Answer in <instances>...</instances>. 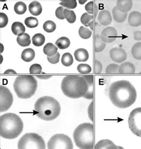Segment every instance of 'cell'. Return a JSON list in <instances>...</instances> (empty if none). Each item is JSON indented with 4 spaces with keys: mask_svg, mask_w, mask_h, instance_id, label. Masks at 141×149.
<instances>
[{
    "mask_svg": "<svg viewBox=\"0 0 141 149\" xmlns=\"http://www.w3.org/2000/svg\"><path fill=\"white\" fill-rule=\"evenodd\" d=\"M108 96L116 107L126 109L135 102L137 92L131 82L122 80L114 81L111 84Z\"/></svg>",
    "mask_w": 141,
    "mask_h": 149,
    "instance_id": "1",
    "label": "cell"
},
{
    "mask_svg": "<svg viewBox=\"0 0 141 149\" xmlns=\"http://www.w3.org/2000/svg\"><path fill=\"white\" fill-rule=\"evenodd\" d=\"M63 93L68 98L78 99L83 98L88 91V83L83 76L67 75L65 76L61 84Z\"/></svg>",
    "mask_w": 141,
    "mask_h": 149,
    "instance_id": "2",
    "label": "cell"
},
{
    "mask_svg": "<svg viewBox=\"0 0 141 149\" xmlns=\"http://www.w3.org/2000/svg\"><path fill=\"white\" fill-rule=\"evenodd\" d=\"M23 130V122L20 117L12 113L0 117V135L8 140L15 139Z\"/></svg>",
    "mask_w": 141,
    "mask_h": 149,
    "instance_id": "3",
    "label": "cell"
},
{
    "mask_svg": "<svg viewBox=\"0 0 141 149\" xmlns=\"http://www.w3.org/2000/svg\"><path fill=\"white\" fill-rule=\"evenodd\" d=\"M36 116L43 120L51 121L57 118L61 112L58 101L49 96L39 98L34 106Z\"/></svg>",
    "mask_w": 141,
    "mask_h": 149,
    "instance_id": "4",
    "label": "cell"
},
{
    "mask_svg": "<svg viewBox=\"0 0 141 149\" xmlns=\"http://www.w3.org/2000/svg\"><path fill=\"white\" fill-rule=\"evenodd\" d=\"M38 87L35 77L32 75H20L16 77L13 88L17 97L21 99H29L33 97Z\"/></svg>",
    "mask_w": 141,
    "mask_h": 149,
    "instance_id": "5",
    "label": "cell"
},
{
    "mask_svg": "<svg viewBox=\"0 0 141 149\" xmlns=\"http://www.w3.org/2000/svg\"><path fill=\"white\" fill-rule=\"evenodd\" d=\"M94 130V125L92 123H83L79 125L73 132V139L76 146L83 149L93 148Z\"/></svg>",
    "mask_w": 141,
    "mask_h": 149,
    "instance_id": "6",
    "label": "cell"
},
{
    "mask_svg": "<svg viewBox=\"0 0 141 149\" xmlns=\"http://www.w3.org/2000/svg\"><path fill=\"white\" fill-rule=\"evenodd\" d=\"M19 149H45L43 138L36 133H27L21 137L17 144Z\"/></svg>",
    "mask_w": 141,
    "mask_h": 149,
    "instance_id": "7",
    "label": "cell"
},
{
    "mask_svg": "<svg viewBox=\"0 0 141 149\" xmlns=\"http://www.w3.org/2000/svg\"><path fill=\"white\" fill-rule=\"evenodd\" d=\"M48 149H73L71 138L65 134H57L53 135L47 144Z\"/></svg>",
    "mask_w": 141,
    "mask_h": 149,
    "instance_id": "8",
    "label": "cell"
},
{
    "mask_svg": "<svg viewBox=\"0 0 141 149\" xmlns=\"http://www.w3.org/2000/svg\"><path fill=\"white\" fill-rule=\"evenodd\" d=\"M128 125L134 135L141 137V107L136 108L131 112L128 118Z\"/></svg>",
    "mask_w": 141,
    "mask_h": 149,
    "instance_id": "9",
    "label": "cell"
},
{
    "mask_svg": "<svg viewBox=\"0 0 141 149\" xmlns=\"http://www.w3.org/2000/svg\"><path fill=\"white\" fill-rule=\"evenodd\" d=\"M13 102V96L10 89L4 86H0V112L10 109Z\"/></svg>",
    "mask_w": 141,
    "mask_h": 149,
    "instance_id": "10",
    "label": "cell"
},
{
    "mask_svg": "<svg viewBox=\"0 0 141 149\" xmlns=\"http://www.w3.org/2000/svg\"><path fill=\"white\" fill-rule=\"evenodd\" d=\"M118 36L117 31L113 26H108L104 29L101 33V38L105 43H110L114 41Z\"/></svg>",
    "mask_w": 141,
    "mask_h": 149,
    "instance_id": "11",
    "label": "cell"
},
{
    "mask_svg": "<svg viewBox=\"0 0 141 149\" xmlns=\"http://www.w3.org/2000/svg\"><path fill=\"white\" fill-rule=\"evenodd\" d=\"M111 59L116 63H122L126 61L127 57L125 50L120 47H114L110 51Z\"/></svg>",
    "mask_w": 141,
    "mask_h": 149,
    "instance_id": "12",
    "label": "cell"
},
{
    "mask_svg": "<svg viewBox=\"0 0 141 149\" xmlns=\"http://www.w3.org/2000/svg\"><path fill=\"white\" fill-rule=\"evenodd\" d=\"M98 20L100 24L102 26H108L112 22V16L109 11L103 10L99 13L98 16Z\"/></svg>",
    "mask_w": 141,
    "mask_h": 149,
    "instance_id": "13",
    "label": "cell"
},
{
    "mask_svg": "<svg viewBox=\"0 0 141 149\" xmlns=\"http://www.w3.org/2000/svg\"><path fill=\"white\" fill-rule=\"evenodd\" d=\"M88 83V91L83 97L87 100H92L94 98V76L92 75H83Z\"/></svg>",
    "mask_w": 141,
    "mask_h": 149,
    "instance_id": "14",
    "label": "cell"
},
{
    "mask_svg": "<svg viewBox=\"0 0 141 149\" xmlns=\"http://www.w3.org/2000/svg\"><path fill=\"white\" fill-rule=\"evenodd\" d=\"M129 24L133 27H138L141 25V13L138 11H133L130 13L128 16Z\"/></svg>",
    "mask_w": 141,
    "mask_h": 149,
    "instance_id": "15",
    "label": "cell"
},
{
    "mask_svg": "<svg viewBox=\"0 0 141 149\" xmlns=\"http://www.w3.org/2000/svg\"><path fill=\"white\" fill-rule=\"evenodd\" d=\"M136 68L132 63L126 62L119 66L118 72L121 74H133L135 72Z\"/></svg>",
    "mask_w": 141,
    "mask_h": 149,
    "instance_id": "16",
    "label": "cell"
},
{
    "mask_svg": "<svg viewBox=\"0 0 141 149\" xmlns=\"http://www.w3.org/2000/svg\"><path fill=\"white\" fill-rule=\"evenodd\" d=\"M116 7L119 11L122 13H127L133 7V1L131 0H119L117 1Z\"/></svg>",
    "mask_w": 141,
    "mask_h": 149,
    "instance_id": "17",
    "label": "cell"
},
{
    "mask_svg": "<svg viewBox=\"0 0 141 149\" xmlns=\"http://www.w3.org/2000/svg\"><path fill=\"white\" fill-rule=\"evenodd\" d=\"M74 56L76 60L79 62H86L89 58L88 52L83 48H80L76 50L74 53Z\"/></svg>",
    "mask_w": 141,
    "mask_h": 149,
    "instance_id": "18",
    "label": "cell"
},
{
    "mask_svg": "<svg viewBox=\"0 0 141 149\" xmlns=\"http://www.w3.org/2000/svg\"><path fill=\"white\" fill-rule=\"evenodd\" d=\"M95 149H108V148H117V146L111 140L105 139L101 140L100 141L98 142L95 146Z\"/></svg>",
    "mask_w": 141,
    "mask_h": 149,
    "instance_id": "19",
    "label": "cell"
},
{
    "mask_svg": "<svg viewBox=\"0 0 141 149\" xmlns=\"http://www.w3.org/2000/svg\"><path fill=\"white\" fill-rule=\"evenodd\" d=\"M112 14L114 20L118 23H122L124 22L127 16V13H124L119 11L116 6L113 8Z\"/></svg>",
    "mask_w": 141,
    "mask_h": 149,
    "instance_id": "20",
    "label": "cell"
},
{
    "mask_svg": "<svg viewBox=\"0 0 141 149\" xmlns=\"http://www.w3.org/2000/svg\"><path fill=\"white\" fill-rule=\"evenodd\" d=\"M30 13L34 16H39L42 12V7L38 1H32L29 6Z\"/></svg>",
    "mask_w": 141,
    "mask_h": 149,
    "instance_id": "21",
    "label": "cell"
},
{
    "mask_svg": "<svg viewBox=\"0 0 141 149\" xmlns=\"http://www.w3.org/2000/svg\"><path fill=\"white\" fill-rule=\"evenodd\" d=\"M43 52L47 56L52 57L58 53V47L51 42H48L43 49Z\"/></svg>",
    "mask_w": 141,
    "mask_h": 149,
    "instance_id": "22",
    "label": "cell"
},
{
    "mask_svg": "<svg viewBox=\"0 0 141 149\" xmlns=\"http://www.w3.org/2000/svg\"><path fill=\"white\" fill-rule=\"evenodd\" d=\"M12 31L14 35L19 37L25 34L26 29L22 23L15 22L12 25Z\"/></svg>",
    "mask_w": 141,
    "mask_h": 149,
    "instance_id": "23",
    "label": "cell"
},
{
    "mask_svg": "<svg viewBox=\"0 0 141 149\" xmlns=\"http://www.w3.org/2000/svg\"><path fill=\"white\" fill-rule=\"evenodd\" d=\"M35 56V52L31 48L25 49L21 55V58L25 62H29L34 59Z\"/></svg>",
    "mask_w": 141,
    "mask_h": 149,
    "instance_id": "24",
    "label": "cell"
},
{
    "mask_svg": "<svg viewBox=\"0 0 141 149\" xmlns=\"http://www.w3.org/2000/svg\"><path fill=\"white\" fill-rule=\"evenodd\" d=\"M98 6L94 1H90L85 6V10L87 13L89 15H94L95 16L98 15Z\"/></svg>",
    "mask_w": 141,
    "mask_h": 149,
    "instance_id": "25",
    "label": "cell"
},
{
    "mask_svg": "<svg viewBox=\"0 0 141 149\" xmlns=\"http://www.w3.org/2000/svg\"><path fill=\"white\" fill-rule=\"evenodd\" d=\"M17 42L20 46L22 47L28 46L31 43L30 37L28 34L25 33L22 36L17 37Z\"/></svg>",
    "mask_w": 141,
    "mask_h": 149,
    "instance_id": "26",
    "label": "cell"
},
{
    "mask_svg": "<svg viewBox=\"0 0 141 149\" xmlns=\"http://www.w3.org/2000/svg\"><path fill=\"white\" fill-rule=\"evenodd\" d=\"M56 45L60 49H66L70 46V41L67 37H62L56 41Z\"/></svg>",
    "mask_w": 141,
    "mask_h": 149,
    "instance_id": "27",
    "label": "cell"
},
{
    "mask_svg": "<svg viewBox=\"0 0 141 149\" xmlns=\"http://www.w3.org/2000/svg\"><path fill=\"white\" fill-rule=\"evenodd\" d=\"M106 43L102 41L101 36L96 35L95 37V51L96 52H101L104 50Z\"/></svg>",
    "mask_w": 141,
    "mask_h": 149,
    "instance_id": "28",
    "label": "cell"
},
{
    "mask_svg": "<svg viewBox=\"0 0 141 149\" xmlns=\"http://www.w3.org/2000/svg\"><path fill=\"white\" fill-rule=\"evenodd\" d=\"M45 41V36L41 33H38L35 34L32 38V43H33L34 46L37 47L41 46L42 45H44Z\"/></svg>",
    "mask_w": 141,
    "mask_h": 149,
    "instance_id": "29",
    "label": "cell"
},
{
    "mask_svg": "<svg viewBox=\"0 0 141 149\" xmlns=\"http://www.w3.org/2000/svg\"><path fill=\"white\" fill-rule=\"evenodd\" d=\"M131 53L135 59L141 60V42H138L133 46Z\"/></svg>",
    "mask_w": 141,
    "mask_h": 149,
    "instance_id": "30",
    "label": "cell"
},
{
    "mask_svg": "<svg viewBox=\"0 0 141 149\" xmlns=\"http://www.w3.org/2000/svg\"><path fill=\"white\" fill-rule=\"evenodd\" d=\"M64 16L70 24H73L76 20V16L73 10L65 8L64 10Z\"/></svg>",
    "mask_w": 141,
    "mask_h": 149,
    "instance_id": "31",
    "label": "cell"
},
{
    "mask_svg": "<svg viewBox=\"0 0 141 149\" xmlns=\"http://www.w3.org/2000/svg\"><path fill=\"white\" fill-rule=\"evenodd\" d=\"M61 63L65 67H70L73 63V58L72 55L69 52L65 53L62 56Z\"/></svg>",
    "mask_w": 141,
    "mask_h": 149,
    "instance_id": "32",
    "label": "cell"
},
{
    "mask_svg": "<svg viewBox=\"0 0 141 149\" xmlns=\"http://www.w3.org/2000/svg\"><path fill=\"white\" fill-rule=\"evenodd\" d=\"M14 10L17 15H23L27 10L26 5L23 2L19 1L15 4L14 6Z\"/></svg>",
    "mask_w": 141,
    "mask_h": 149,
    "instance_id": "33",
    "label": "cell"
},
{
    "mask_svg": "<svg viewBox=\"0 0 141 149\" xmlns=\"http://www.w3.org/2000/svg\"><path fill=\"white\" fill-rule=\"evenodd\" d=\"M92 34V32L89 29L84 27L83 26H82L79 28V36L84 39V40H87L89 39Z\"/></svg>",
    "mask_w": 141,
    "mask_h": 149,
    "instance_id": "34",
    "label": "cell"
},
{
    "mask_svg": "<svg viewBox=\"0 0 141 149\" xmlns=\"http://www.w3.org/2000/svg\"><path fill=\"white\" fill-rule=\"evenodd\" d=\"M25 24L29 28H34L38 26L39 22L36 17H28L25 20Z\"/></svg>",
    "mask_w": 141,
    "mask_h": 149,
    "instance_id": "35",
    "label": "cell"
},
{
    "mask_svg": "<svg viewBox=\"0 0 141 149\" xmlns=\"http://www.w3.org/2000/svg\"><path fill=\"white\" fill-rule=\"evenodd\" d=\"M43 28L47 33H51L54 32L56 29V24L53 21L47 20L43 25Z\"/></svg>",
    "mask_w": 141,
    "mask_h": 149,
    "instance_id": "36",
    "label": "cell"
},
{
    "mask_svg": "<svg viewBox=\"0 0 141 149\" xmlns=\"http://www.w3.org/2000/svg\"><path fill=\"white\" fill-rule=\"evenodd\" d=\"M77 70L79 72L84 74V75L88 74L92 71L91 67L86 63H80L78 66Z\"/></svg>",
    "mask_w": 141,
    "mask_h": 149,
    "instance_id": "37",
    "label": "cell"
},
{
    "mask_svg": "<svg viewBox=\"0 0 141 149\" xmlns=\"http://www.w3.org/2000/svg\"><path fill=\"white\" fill-rule=\"evenodd\" d=\"M119 65L116 63H110L105 69V72L108 74H117L119 73L118 72Z\"/></svg>",
    "mask_w": 141,
    "mask_h": 149,
    "instance_id": "38",
    "label": "cell"
},
{
    "mask_svg": "<svg viewBox=\"0 0 141 149\" xmlns=\"http://www.w3.org/2000/svg\"><path fill=\"white\" fill-rule=\"evenodd\" d=\"M62 7H64L69 9H74L77 7V2L76 0H68V1H62L60 3Z\"/></svg>",
    "mask_w": 141,
    "mask_h": 149,
    "instance_id": "39",
    "label": "cell"
},
{
    "mask_svg": "<svg viewBox=\"0 0 141 149\" xmlns=\"http://www.w3.org/2000/svg\"><path fill=\"white\" fill-rule=\"evenodd\" d=\"M92 19V15H91L88 13H84L80 17V22L83 25H84V26H88L89 24L91 22Z\"/></svg>",
    "mask_w": 141,
    "mask_h": 149,
    "instance_id": "40",
    "label": "cell"
},
{
    "mask_svg": "<svg viewBox=\"0 0 141 149\" xmlns=\"http://www.w3.org/2000/svg\"><path fill=\"white\" fill-rule=\"evenodd\" d=\"M29 72L31 74L39 75L42 72V67L38 63H34V64L30 66L29 68Z\"/></svg>",
    "mask_w": 141,
    "mask_h": 149,
    "instance_id": "41",
    "label": "cell"
},
{
    "mask_svg": "<svg viewBox=\"0 0 141 149\" xmlns=\"http://www.w3.org/2000/svg\"><path fill=\"white\" fill-rule=\"evenodd\" d=\"M8 22V18L4 13H0V28H3L7 26Z\"/></svg>",
    "mask_w": 141,
    "mask_h": 149,
    "instance_id": "42",
    "label": "cell"
},
{
    "mask_svg": "<svg viewBox=\"0 0 141 149\" xmlns=\"http://www.w3.org/2000/svg\"><path fill=\"white\" fill-rule=\"evenodd\" d=\"M64 8L62 6H60L59 7H58L56 10V17L60 19V20H63L64 19Z\"/></svg>",
    "mask_w": 141,
    "mask_h": 149,
    "instance_id": "43",
    "label": "cell"
},
{
    "mask_svg": "<svg viewBox=\"0 0 141 149\" xmlns=\"http://www.w3.org/2000/svg\"><path fill=\"white\" fill-rule=\"evenodd\" d=\"M60 58V55L58 52L55 56H54L52 57L47 56V59L49 61V62L52 63V64H56V63H57L59 62Z\"/></svg>",
    "mask_w": 141,
    "mask_h": 149,
    "instance_id": "44",
    "label": "cell"
},
{
    "mask_svg": "<svg viewBox=\"0 0 141 149\" xmlns=\"http://www.w3.org/2000/svg\"><path fill=\"white\" fill-rule=\"evenodd\" d=\"M102 70V65L101 62L98 60L95 61V72L96 74H100Z\"/></svg>",
    "mask_w": 141,
    "mask_h": 149,
    "instance_id": "45",
    "label": "cell"
},
{
    "mask_svg": "<svg viewBox=\"0 0 141 149\" xmlns=\"http://www.w3.org/2000/svg\"><path fill=\"white\" fill-rule=\"evenodd\" d=\"M93 105L94 102H91V104H89L88 109V117L90 119V120L93 122L94 121V113H93Z\"/></svg>",
    "mask_w": 141,
    "mask_h": 149,
    "instance_id": "46",
    "label": "cell"
},
{
    "mask_svg": "<svg viewBox=\"0 0 141 149\" xmlns=\"http://www.w3.org/2000/svg\"><path fill=\"white\" fill-rule=\"evenodd\" d=\"M51 77H52V75H50V74H45V73H42V74H41V75L36 76V77L42 80H47L50 79Z\"/></svg>",
    "mask_w": 141,
    "mask_h": 149,
    "instance_id": "47",
    "label": "cell"
},
{
    "mask_svg": "<svg viewBox=\"0 0 141 149\" xmlns=\"http://www.w3.org/2000/svg\"><path fill=\"white\" fill-rule=\"evenodd\" d=\"M134 39L136 41L141 40V31H136L133 34Z\"/></svg>",
    "mask_w": 141,
    "mask_h": 149,
    "instance_id": "48",
    "label": "cell"
},
{
    "mask_svg": "<svg viewBox=\"0 0 141 149\" xmlns=\"http://www.w3.org/2000/svg\"><path fill=\"white\" fill-rule=\"evenodd\" d=\"M4 74H16L17 72H16L14 70H13L9 69V70H6V71L4 72Z\"/></svg>",
    "mask_w": 141,
    "mask_h": 149,
    "instance_id": "49",
    "label": "cell"
},
{
    "mask_svg": "<svg viewBox=\"0 0 141 149\" xmlns=\"http://www.w3.org/2000/svg\"><path fill=\"white\" fill-rule=\"evenodd\" d=\"M93 25H94V22H93V21H91V22L89 24L88 26H89L90 28H91L92 30H94V26H93Z\"/></svg>",
    "mask_w": 141,
    "mask_h": 149,
    "instance_id": "50",
    "label": "cell"
},
{
    "mask_svg": "<svg viewBox=\"0 0 141 149\" xmlns=\"http://www.w3.org/2000/svg\"><path fill=\"white\" fill-rule=\"evenodd\" d=\"M79 3H80V4H84L85 3H86V0H85V1H79Z\"/></svg>",
    "mask_w": 141,
    "mask_h": 149,
    "instance_id": "51",
    "label": "cell"
},
{
    "mask_svg": "<svg viewBox=\"0 0 141 149\" xmlns=\"http://www.w3.org/2000/svg\"><path fill=\"white\" fill-rule=\"evenodd\" d=\"M140 74H141V72H140Z\"/></svg>",
    "mask_w": 141,
    "mask_h": 149,
    "instance_id": "52",
    "label": "cell"
}]
</instances>
